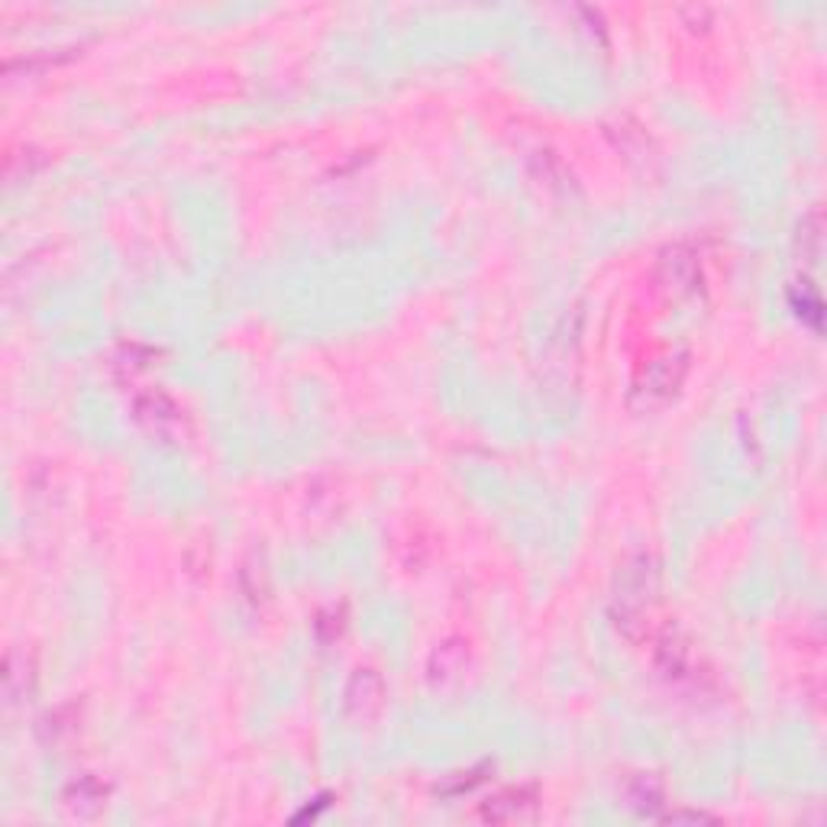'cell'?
Instances as JSON below:
<instances>
[{
  "label": "cell",
  "mask_w": 827,
  "mask_h": 827,
  "mask_svg": "<svg viewBox=\"0 0 827 827\" xmlns=\"http://www.w3.org/2000/svg\"><path fill=\"white\" fill-rule=\"evenodd\" d=\"M382 698H385V685H382V679L375 672L360 670L353 675V682L346 688V708H350L353 718H360V721L375 718L378 708H382Z\"/></svg>",
  "instance_id": "obj_3"
},
{
  "label": "cell",
  "mask_w": 827,
  "mask_h": 827,
  "mask_svg": "<svg viewBox=\"0 0 827 827\" xmlns=\"http://www.w3.org/2000/svg\"><path fill=\"white\" fill-rule=\"evenodd\" d=\"M533 815H537L533 789H511V792H501L482 805V818L495 822V825H515V822H527Z\"/></svg>",
  "instance_id": "obj_2"
},
{
  "label": "cell",
  "mask_w": 827,
  "mask_h": 827,
  "mask_svg": "<svg viewBox=\"0 0 827 827\" xmlns=\"http://www.w3.org/2000/svg\"><path fill=\"white\" fill-rule=\"evenodd\" d=\"M682 375H685V362L682 360H672V356L670 360H657L653 365H647V372L633 385V401H640L643 408L663 405L679 388Z\"/></svg>",
  "instance_id": "obj_1"
},
{
  "label": "cell",
  "mask_w": 827,
  "mask_h": 827,
  "mask_svg": "<svg viewBox=\"0 0 827 827\" xmlns=\"http://www.w3.org/2000/svg\"><path fill=\"white\" fill-rule=\"evenodd\" d=\"M103 798H107V785H101L98 779H81L68 785L65 808L78 818H95L103 808Z\"/></svg>",
  "instance_id": "obj_4"
}]
</instances>
